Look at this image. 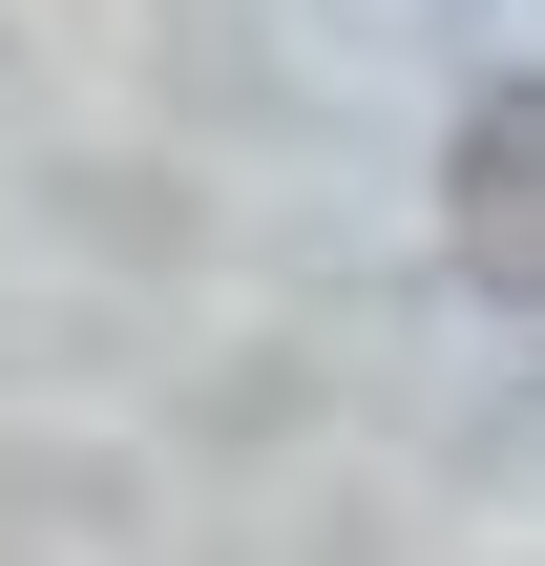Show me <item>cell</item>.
Here are the masks:
<instances>
[{"label": "cell", "mask_w": 545, "mask_h": 566, "mask_svg": "<svg viewBox=\"0 0 545 566\" xmlns=\"http://www.w3.org/2000/svg\"><path fill=\"white\" fill-rule=\"evenodd\" d=\"M441 231H462V273H483L504 315H545V84H483V105H462Z\"/></svg>", "instance_id": "1"}]
</instances>
